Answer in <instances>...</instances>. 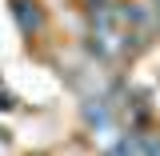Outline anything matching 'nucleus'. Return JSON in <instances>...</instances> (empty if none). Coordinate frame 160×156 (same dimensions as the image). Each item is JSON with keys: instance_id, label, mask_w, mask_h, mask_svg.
Returning a JSON list of instances; mask_svg holds the SVG:
<instances>
[{"instance_id": "nucleus-1", "label": "nucleus", "mask_w": 160, "mask_h": 156, "mask_svg": "<svg viewBox=\"0 0 160 156\" xmlns=\"http://www.w3.org/2000/svg\"><path fill=\"white\" fill-rule=\"evenodd\" d=\"M12 12H16L20 32H28V36H32V32L40 28V12H36V4H32V0H16V8H12Z\"/></svg>"}]
</instances>
